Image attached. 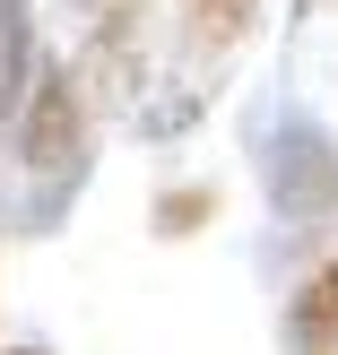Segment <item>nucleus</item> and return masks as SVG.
Returning <instances> with one entry per match:
<instances>
[{
  "label": "nucleus",
  "instance_id": "0eeeda50",
  "mask_svg": "<svg viewBox=\"0 0 338 355\" xmlns=\"http://www.w3.org/2000/svg\"><path fill=\"white\" fill-rule=\"evenodd\" d=\"M17 355H44V347H17Z\"/></svg>",
  "mask_w": 338,
  "mask_h": 355
},
{
  "label": "nucleus",
  "instance_id": "39448f33",
  "mask_svg": "<svg viewBox=\"0 0 338 355\" xmlns=\"http://www.w3.org/2000/svg\"><path fill=\"white\" fill-rule=\"evenodd\" d=\"M252 17H260V0H183V26H191V44H200V52L243 44Z\"/></svg>",
  "mask_w": 338,
  "mask_h": 355
},
{
  "label": "nucleus",
  "instance_id": "20e7f679",
  "mask_svg": "<svg viewBox=\"0 0 338 355\" xmlns=\"http://www.w3.org/2000/svg\"><path fill=\"white\" fill-rule=\"evenodd\" d=\"M35 69H44V52H35V9L26 0H0V121L26 104Z\"/></svg>",
  "mask_w": 338,
  "mask_h": 355
},
{
  "label": "nucleus",
  "instance_id": "f257e3e1",
  "mask_svg": "<svg viewBox=\"0 0 338 355\" xmlns=\"http://www.w3.org/2000/svg\"><path fill=\"white\" fill-rule=\"evenodd\" d=\"M260 182H269V208L287 225H330L338 217V139L321 121H278L269 148H260Z\"/></svg>",
  "mask_w": 338,
  "mask_h": 355
},
{
  "label": "nucleus",
  "instance_id": "7ed1b4c3",
  "mask_svg": "<svg viewBox=\"0 0 338 355\" xmlns=\"http://www.w3.org/2000/svg\"><path fill=\"white\" fill-rule=\"evenodd\" d=\"M287 355H338V260H321V269L295 286V304H287Z\"/></svg>",
  "mask_w": 338,
  "mask_h": 355
},
{
  "label": "nucleus",
  "instance_id": "423d86ee",
  "mask_svg": "<svg viewBox=\"0 0 338 355\" xmlns=\"http://www.w3.org/2000/svg\"><path fill=\"white\" fill-rule=\"evenodd\" d=\"M208 191H165V200H156V234H191V225H208Z\"/></svg>",
  "mask_w": 338,
  "mask_h": 355
},
{
  "label": "nucleus",
  "instance_id": "f03ea898",
  "mask_svg": "<svg viewBox=\"0 0 338 355\" xmlns=\"http://www.w3.org/2000/svg\"><path fill=\"white\" fill-rule=\"evenodd\" d=\"M9 139H17V156L35 173H78V156H87V96H78V78L61 61L35 69L26 104L9 113Z\"/></svg>",
  "mask_w": 338,
  "mask_h": 355
}]
</instances>
